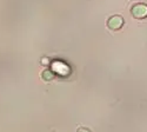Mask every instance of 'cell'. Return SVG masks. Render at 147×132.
Returning a JSON list of instances; mask_svg holds the SVG:
<instances>
[{"label":"cell","mask_w":147,"mask_h":132,"mask_svg":"<svg viewBox=\"0 0 147 132\" xmlns=\"http://www.w3.org/2000/svg\"><path fill=\"white\" fill-rule=\"evenodd\" d=\"M122 24H124V19L120 16H113L107 21V25L111 30H119L122 26Z\"/></svg>","instance_id":"obj_2"},{"label":"cell","mask_w":147,"mask_h":132,"mask_svg":"<svg viewBox=\"0 0 147 132\" xmlns=\"http://www.w3.org/2000/svg\"><path fill=\"white\" fill-rule=\"evenodd\" d=\"M41 63H42V64H45V65H47V64H48V59H47V58L41 59Z\"/></svg>","instance_id":"obj_5"},{"label":"cell","mask_w":147,"mask_h":132,"mask_svg":"<svg viewBox=\"0 0 147 132\" xmlns=\"http://www.w3.org/2000/svg\"><path fill=\"white\" fill-rule=\"evenodd\" d=\"M77 132H91L88 129H85V127H81V129H79Z\"/></svg>","instance_id":"obj_4"},{"label":"cell","mask_w":147,"mask_h":132,"mask_svg":"<svg viewBox=\"0 0 147 132\" xmlns=\"http://www.w3.org/2000/svg\"><path fill=\"white\" fill-rule=\"evenodd\" d=\"M54 78V73L51 70H46L42 72V79L44 80H52Z\"/></svg>","instance_id":"obj_3"},{"label":"cell","mask_w":147,"mask_h":132,"mask_svg":"<svg viewBox=\"0 0 147 132\" xmlns=\"http://www.w3.org/2000/svg\"><path fill=\"white\" fill-rule=\"evenodd\" d=\"M132 16L137 19H142L145 17H147V5L142 4V3H138L134 4L131 8Z\"/></svg>","instance_id":"obj_1"}]
</instances>
